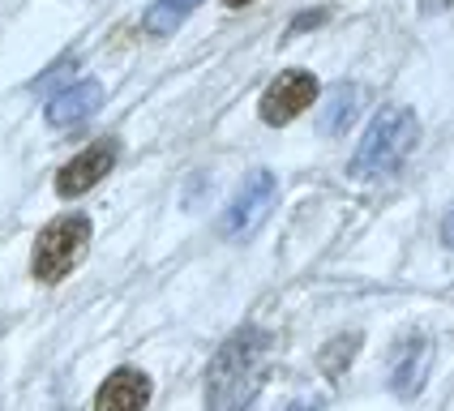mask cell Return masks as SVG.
I'll list each match as a JSON object with an SVG mask.
<instances>
[{"label": "cell", "instance_id": "obj_14", "mask_svg": "<svg viewBox=\"0 0 454 411\" xmlns=\"http://www.w3.org/2000/svg\"><path fill=\"white\" fill-rule=\"evenodd\" d=\"M454 9V0H420V13H446Z\"/></svg>", "mask_w": 454, "mask_h": 411}, {"label": "cell", "instance_id": "obj_13", "mask_svg": "<svg viewBox=\"0 0 454 411\" xmlns=\"http://www.w3.org/2000/svg\"><path fill=\"white\" fill-rule=\"evenodd\" d=\"M330 18V9L322 4V9H309V13H301V18H292V35H304V30H313V26H322Z\"/></svg>", "mask_w": 454, "mask_h": 411}, {"label": "cell", "instance_id": "obj_7", "mask_svg": "<svg viewBox=\"0 0 454 411\" xmlns=\"http://www.w3.org/2000/svg\"><path fill=\"white\" fill-rule=\"evenodd\" d=\"M99 103H103V81L82 77V81H74V86H65V90L51 95L48 107H43V116H48L51 128H74V125H82V120H90V116L99 112Z\"/></svg>", "mask_w": 454, "mask_h": 411}, {"label": "cell", "instance_id": "obj_3", "mask_svg": "<svg viewBox=\"0 0 454 411\" xmlns=\"http://www.w3.org/2000/svg\"><path fill=\"white\" fill-rule=\"evenodd\" d=\"M90 249V219L86 214H60L35 240L30 275L39 283H60Z\"/></svg>", "mask_w": 454, "mask_h": 411}, {"label": "cell", "instance_id": "obj_4", "mask_svg": "<svg viewBox=\"0 0 454 411\" xmlns=\"http://www.w3.org/2000/svg\"><path fill=\"white\" fill-rule=\"evenodd\" d=\"M317 95H322V86H317V77L309 74V69H283V74L266 86L257 112H262V120L270 128H283V125H292L304 107H313Z\"/></svg>", "mask_w": 454, "mask_h": 411}, {"label": "cell", "instance_id": "obj_6", "mask_svg": "<svg viewBox=\"0 0 454 411\" xmlns=\"http://www.w3.org/2000/svg\"><path fill=\"white\" fill-rule=\"evenodd\" d=\"M116 154H121V146H116L112 137H103L95 146H86L82 154H74V159L56 172V193H60V198H82V193H90V189L116 167Z\"/></svg>", "mask_w": 454, "mask_h": 411}, {"label": "cell", "instance_id": "obj_9", "mask_svg": "<svg viewBox=\"0 0 454 411\" xmlns=\"http://www.w3.org/2000/svg\"><path fill=\"white\" fill-rule=\"evenodd\" d=\"M154 385L142 368H116L95 394V411H146Z\"/></svg>", "mask_w": 454, "mask_h": 411}, {"label": "cell", "instance_id": "obj_5", "mask_svg": "<svg viewBox=\"0 0 454 411\" xmlns=\"http://www.w3.org/2000/svg\"><path fill=\"white\" fill-rule=\"evenodd\" d=\"M275 193H278V184L270 172H249L245 184L236 189L231 206L223 210V236L227 240H249L253 231L266 223V214H270V206H275Z\"/></svg>", "mask_w": 454, "mask_h": 411}, {"label": "cell", "instance_id": "obj_10", "mask_svg": "<svg viewBox=\"0 0 454 411\" xmlns=\"http://www.w3.org/2000/svg\"><path fill=\"white\" fill-rule=\"evenodd\" d=\"M360 103H364V90H360L356 81H339V86L330 90L322 116H317V133H322V137H339V133H348L352 120L360 116Z\"/></svg>", "mask_w": 454, "mask_h": 411}, {"label": "cell", "instance_id": "obj_1", "mask_svg": "<svg viewBox=\"0 0 454 411\" xmlns=\"http://www.w3.org/2000/svg\"><path fill=\"white\" fill-rule=\"evenodd\" d=\"M266 364H270V334L257 326H240L206 368V407L245 411L266 382Z\"/></svg>", "mask_w": 454, "mask_h": 411}, {"label": "cell", "instance_id": "obj_12", "mask_svg": "<svg viewBox=\"0 0 454 411\" xmlns=\"http://www.w3.org/2000/svg\"><path fill=\"white\" fill-rule=\"evenodd\" d=\"M356 347H360V338H356V334H343V338H334L326 352H322V360H317V364H322V373H326V377H339V373L348 368V360L356 356Z\"/></svg>", "mask_w": 454, "mask_h": 411}, {"label": "cell", "instance_id": "obj_11", "mask_svg": "<svg viewBox=\"0 0 454 411\" xmlns=\"http://www.w3.org/2000/svg\"><path fill=\"white\" fill-rule=\"evenodd\" d=\"M198 4L202 0H154L151 9H146V18H142V26H146V35H172Z\"/></svg>", "mask_w": 454, "mask_h": 411}, {"label": "cell", "instance_id": "obj_15", "mask_svg": "<svg viewBox=\"0 0 454 411\" xmlns=\"http://www.w3.org/2000/svg\"><path fill=\"white\" fill-rule=\"evenodd\" d=\"M442 240H446V244L454 249V210L446 214V223H442Z\"/></svg>", "mask_w": 454, "mask_h": 411}, {"label": "cell", "instance_id": "obj_2", "mask_svg": "<svg viewBox=\"0 0 454 411\" xmlns=\"http://www.w3.org/2000/svg\"><path fill=\"white\" fill-rule=\"evenodd\" d=\"M416 142H420L416 112H411V107H386V112H378V120L364 128V137H360V146H356L348 172H352L356 180L386 176V172L403 167L407 154L416 151Z\"/></svg>", "mask_w": 454, "mask_h": 411}, {"label": "cell", "instance_id": "obj_8", "mask_svg": "<svg viewBox=\"0 0 454 411\" xmlns=\"http://www.w3.org/2000/svg\"><path fill=\"white\" fill-rule=\"evenodd\" d=\"M429 364H433V343L425 334H411L399 343V352L390 360V390L399 394V399H411V394H420V385L429 377Z\"/></svg>", "mask_w": 454, "mask_h": 411}, {"label": "cell", "instance_id": "obj_16", "mask_svg": "<svg viewBox=\"0 0 454 411\" xmlns=\"http://www.w3.org/2000/svg\"><path fill=\"white\" fill-rule=\"evenodd\" d=\"M227 9H245V4H253V0H223Z\"/></svg>", "mask_w": 454, "mask_h": 411}]
</instances>
